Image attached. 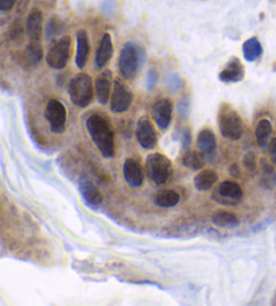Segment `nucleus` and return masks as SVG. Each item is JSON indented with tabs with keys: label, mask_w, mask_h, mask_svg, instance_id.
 Instances as JSON below:
<instances>
[{
	"label": "nucleus",
	"mask_w": 276,
	"mask_h": 306,
	"mask_svg": "<svg viewBox=\"0 0 276 306\" xmlns=\"http://www.w3.org/2000/svg\"><path fill=\"white\" fill-rule=\"evenodd\" d=\"M86 130L89 132L92 142L104 158L109 159L115 157V132L112 130L111 123L103 115H90L86 119Z\"/></svg>",
	"instance_id": "nucleus-1"
},
{
	"label": "nucleus",
	"mask_w": 276,
	"mask_h": 306,
	"mask_svg": "<svg viewBox=\"0 0 276 306\" xmlns=\"http://www.w3.org/2000/svg\"><path fill=\"white\" fill-rule=\"evenodd\" d=\"M146 59L144 50L135 42H128L123 46L119 55V72L124 80H134Z\"/></svg>",
	"instance_id": "nucleus-2"
},
{
	"label": "nucleus",
	"mask_w": 276,
	"mask_h": 306,
	"mask_svg": "<svg viewBox=\"0 0 276 306\" xmlns=\"http://www.w3.org/2000/svg\"><path fill=\"white\" fill-rule=\"evenodd\" d=\"M219 130L225 139L239 140L243 135L244 124L236 109H233L229 104H223L219 109Z\"/></svg>",
	"instance_id": "nucleus-3"
},
{
	"label": "nucleus",
	"mask_w": 276,
	"mask_h": 306,
	"mask_svg": "<svg viewBox=\"0 0 276 306\" xmlns=\"http://www.w3.org/2000/svg\"><path fill=\"white\" fill-rule=\"evenodd\" d=\"M69 96L71 103L77 105L78 108L89 107L94 96L92 78L84 73L74 77L69 84Z\"/></svg>",
	"instance_id": "nucleus-4"
},
{
	"label": "nucleus",
	"mask_w": 276,
	"mask_h": 306,
	"mask_svg": "<svg viewBox=\"0 0 276 306\" xmlns=\"http://www.w3.org/2000/svg\"><path fill=\"white\" fill-rule=\"evenodd\" d=\"M146 170L154 184L163 185L169 181L170 173H171V161L165 154L152 153L146 159Z\"/></svg>",
	"instance_id": "nucleus-5"
},
{
	"label": "nucleus",
	"mask_w": 276,
	"mask_h": 306,
	"mask_svg": "<svg viewBox=\"0 0 276 306\" xmlns=\"http://www.w3.org/2000/svg\"><path fill=\"white\" fill-rule=\"evenodd\" d=\"M70 50L71 39L69 36H63L50 47L49 53L46 55V62L54 70H62L66 68L67 62H69Z\"/></svg>",
	"instance_id": "nucleus-6"
},
{
	"label": "nucleus",
	"mask_w": 276,
	"mask_h": 306,
	"mask_svg": "<svg viewBox=\"0 0 276 306\" xmlns=\"http://www.w3.org/2000/svg\"><path fill=\"white\" fill-rule=\"evenodd\" d=\"M212 198L216 203L221 205H237L243 200V189L235 181H224L216 186V189L212 193Z\"/></svg>",
	"instance_id": "nucleus-7"
},
{
	"label": "nucleus",
	"mask_w": 276,
	"mask_h": 306,
	"mask_svg": "<svg viewBox=\"0 0 276 306\" xmlns=\"http://www.w3.org/2000/svg\"><path fill=\"white\" fill-rule=\"evenodd\" d=\"M46 120L49 122L50 131L53 134H63L66 130L67 123V111L59 100H50L46 105L45 111Z\"/></svg>",
	"instance_id": "nucleus-8"
},
{
	"label": "nucleus",
	"mask_w": 276,
	"mask_h": 306,
	"mask_svg": "<svg viewBox=\"0 0 276 306\" xmlns=\"http://www.w3.org/2000/svg\"><path fill=\"white\" fill-rule=\"evenodd\" d=\"M135 136H136V140L140 144V147L144 150L154 149L158 143V135H156L155 130H154V127H152L147 116H142L139 119Z\"/></svg>",
	"instance_id": "nucleus-9"
},
{
	"label": "nucleus",
	"mask_w": 276,
	"mask_h": 306,
	"mask_svg": "<svg viewBox=\"0 0 276 306\" xmlns=\"http://www.w3.org/2000/svg\"><path fill=\"white\" fill-rule=\"evenodd\" d=\"M132 104V93L121 81H115L111 95V111L123 113L128 111Z\"/></svg>",
	"instance_id": "nucleus-10"
},
{
	"label": "nucleus",
	"mask_w": 276,
	"mask_h": 306,
	"mask_svg": "<svg viewBox=\"0 0 276 306\" xmlns=\"http://www.w3.org/2000/svg\"><path fill=\"white\" fill-rule=\"evenodd\" d=\"M78 190L84 198L85 204L92 209H97L103 203V193L100 192L97 185L90 181L88 177L82 176L78 180Z\"/></svg>",
	"instance_id": "nucleus-11"
},
{
	"label": "nucleus",
	"mask_w": 276,
	"mask_h": 306,
	"mask_svg": "<svg viewBox=\"0 0 276 306\" xmlns=\"http://www.w3.org/2000/svg\"><path fill=\"white\" fill-rule=\"evenodd\" d=\"M152 119L161 131H166L173 119V103L169 99H159L152 105Z\"/></svg>",
	"instance_id": "nucleus-12"
},
{
	"label": "nucleus",
	"mask_w": 276,
	"mask_h": 306,
	"mask_svg": "<svg viewBox=\"0 0 276 306\" xmlns=\"http://www.w3.org/2000/svg\"><path fill=\"white\" fill-rule=\"evenodd\" d=\"M123 176L131 188H140L144 181V174H143L142 165L134 159V158H127L124 165H123Z\"/></svg>",
	"instance_id": "nucleus-13"
},
{
	"label": "nucleus",
	"mask_w": 276,
	"mask_h": 306,
	"mask_svg": "<svg viewBox=\"0 0 276 306\" xmlns=\"http://www.w3.org/2000/svg\"><path fill=\"white\" fill-rule=\"evenodd\" d=\"M219 78L220 81L225 82V84L240 82L244 78V66L241 65L240 59L232 57L225 65V68L220 72Z\"/></svg>",
	"instance_id": "nucleus-14"
},
{
	"label": "nucleus",
	"mask_w": 276,
	"mask_h": 306,
	"mask_svg": "<svg viewBox=\"0 0 276 306\" xmlns=\"http://www.w3.org/2000/svg\"><path fill=\"white\" fill-rule=\"evenodd\" d=\"M197 149L204 158H212L217 150V140L213 131L209 128H204L197 135Z\"/></svg>",
	"instance_id": "nucleus-15"
},
{
	"label": "nucleus",
	"mask_w": 276,
	"mask_h": 306,
	"mask_svg": "<svg viewBox=\"0 0 276 306\" xmlns=\"http://www.w3.org/2000/svg\"><path fill=\"white\" fill-rule=\"evenodd\" d=\"M112 55H113V45H112L111 35L105 32L100 41L98 49L94 55V68L100 70L107 66V63L111 61Z\"/></svg>",
	"instance_id": "nucleus-16"
},
{
	"label": "nucleus",
	"mask_w": 276,
	"mask_h": 306,
	"mask_svg": "<svg viewBox=\"0 0 276 306\" xmlns=\"http://www.w3.org/2000/svg\"><path fill=\"white\" fill-rule=\"evenodd\" d=\"M111 89H112V73L108 72L101 73L97 77V80L94 82V92L97 101L101 105H107L108 100L111 99Z\"/></svg>",
	"instance_id": "nucleus-17"
},
{
	"label": "nucleus",
	"mask_w": 276,
	"mask_h": 306,
	"mask_svg": "<svg viewBox=\"0 0 276 306\" xmlns=\"http://www.w3.org/2000/svg\"><path fill=\"white\" fill-rule=\"evenodd\" d=\"M90 53L89 36L85 30H80L77 32V53H76V65L78 69H84L88 63Z\"/></svg>",
	"instance_id": "nucleus-18"
},
{
	"label": "nucleus",
	"mask_w": 276,
	"mask_h": 306,
	"mask_svg": "<svg viewBox=\"0 0 276 306\" xmlns=\"http://www.w3.org/2000/svg\"><path fill=\"white\" fill-rule=\"evenodd\" d=\"M42 22L43 16L38 8H34L27 18V35L30 38V41H40L42 38Z\"/></svg>",
	"instance_id": "nucleus-19"
},
{
	"label": "nucleus",
	"mask_w": 276,
	"mask_h": 306,
	"mask_svg": "<svg viewBox=\"0 0 276 306\" xmlns=\"http://www.w3.org/2000/svg\"><path fill=\"white\" fill-rule=\"evenodd\" d=\"M219 176L212 169H201V171L194 177V186L198 192H206L217 184Z\"/></svg>",
	"instance_id": "nucleus-20"
},
{
	"label": "nucleus",
	"mask_w": 276,
	"mask_h": 306,
	"mask_svg": "<svg viewBox=\"0 0 276 306\" xmlns=\"http://www.w3.org/2000/svg\"><path fill=\"white\" fill-rule=\"evenodd\" d=\"M179 193L173 189H163L156 192L152 197V201L156 207L161 208H173L179 203Z\"/></svg>",
	"instance_id": "nucleus-21"
},
{
	"label": "nucleus",
	"mask_w": 276,
	"mask_h": 306,
	"mask_svg": "<svg viewBox=\"0 0 276 306\" xmlns=\"http://www.w3.org/2000/svg\"><path fill=\"white\" fill-rule=\"evenodd\" d=\"M212 223L216 227H220V228H235V227L239 225V219L232 212L219 209V211L213 212Z\"/></svg>",
	"instance_id": "nucleus-22"
},
{
	"label": "nucleus",
	"mask_w": 276,
	"mask_h": 306,
	"mask_svg": "<svg viewBox=\"0 0 276 306\" xmlns=\"http://www.w3.org/2000/svg\"><path fill=\"white\" fill-rule=\"evenodd\" d=\"M243 54H244L245 61L248 62H255L256 59H259L263 54V47L262 43L259 42L258 38H250L244 42L243 45Z\"/></svg>",
	"instance_id": "nucleus-23"
},
{
	"label": "nucleus",
	"mask_w": 276,
	"mask_h": 306,
	"mask_svg": "<svg viewBox=\"0 0 276 306\" xmlns=\"http://www.w3.org/2000/svg\"><path fill=\"white\" fill-rule=\"evenodd\" d=\"M271 132V122L267 120V119H262V120L258 123L256 128H255V138H256V143H258L260 149H266V147H267Z\"/></svg>",
	"instance_id": "nucleus-24"
},
{
	"label": "nucleus",
	"mask_w": 276,
	"mask_h": 306,
	"mask_svg": "<svg viewBox=\"0 0 276 306\" xmlns=\"http://www.w3.org/2000/svg\"><path fill=\"white\" fill-rule=\"evenodd\" d=\"M260 185L264 189H272L276 186L275 170L264 159L260 162Z\"/></svg>",
	"instance_id": "nucleus-25"
},
{
	"label": "nucleus",
	"mask_w": 276,
	"mask_h": 306,
	"mask_svg": "<svg viewBox=\"0 0 276 306\" xmlns=\"http://www.w3.org/2000/svg\"><path fill=\"white\" fill-rule=\"evenodd\" d=\"M24 55H26L27 62L30 65H32V66L39 65L42 58H43V49H42L40 41H30L28 46L26 47Z\"/></svg>",
	"instance_id": "nucleus-26"
},
{
	"label": "nucleus",
	"mask_w": 276,
	"mask_h": 306,
	"mask_svg": "<svg viewBox=\"0 0 276 306\" xmlns=\"http://www.w3.org/2000/svg\"><path fill=\"white\" fill-rule=\"evenodd\" d=\"M204 159L205 158L202 157L200 154V151H192V150H187L185 151L181 158V162H182L183 166L189 167L192 170H201L204 167Z\"/></svg>",
	"instance_id": "nucleus-27"
},
{
	"label": "nucleus",
	"mask_w": 276,
	"mask_h": 306,
	"mask_svg": "<svg viewBox=\"0 0 276 306\" xmlns=\"http://www.w3.org/2000/svg\"><path fill=\"white\" fill-rule=\"evenodd\" d=\"M61 31H62V23H61L59 18H58V16H51V18L49 19L47 24H46V38H47L49 41H53Z\"/></svg>",
	"instance_id": "nucleus-28"
},
{
	"label": "nucleus",
	"mask_w": 276,
	"mask_h": 306,
	"mask_svg": "<svg viewBox=\"0 0 276 306\" xmlns=\"http://www.w3.org/2000/svg\"><path fill=\"white\" fill-rule=\"evenodd\" d=\"M165 82L166 88H167L171 93H177V92L182 89L183 86L182 78H181L179 74H177V73H169V74L166 76Z\"/></svg>",
	"instance_id": "nucleus-29"
},
{
	"label": "nucleus",
	"mask_w": 276,
	"mask_h": 306,
	"mask_svg": "<svg viewBox=\"0 0 276 306\" xmlns=\"http://www.w3.org/2000/svg\"><path fill=\"white\" fill-rule=\"evenodd\" d=\"M243 165H244V167L247 170L251 171V173H254V171L256 170V167H258V159H256V155H255L252 151L245 154L244 158H243Z\"/></svg>",
	"instance_id": "nucleus-30"
},
{
	"label": "nucleus",
	"mask_w": 276,
	"mask_h": 306,
	"mask_svg": "<svg viewBox=\"0 0 276 306\" xmlns=\"http://www.w3.org/2000/svg\"><path fill=\"white\" fill-rule=\"evenodd\" d=\"M156 82H158V72L156 69H150L146 76V88L147 90H152L156 86Z\"/></svg>",
	"instance_id": "nucleus-31"
},
{
	"label": "nucleus",
	"mask_w": 276,
	"mask_h": 306,
	"mask_svg": "<svg viewBox=\"0 0 276 306\" xmlns=\"http://www.w3.org/2000/svg\"><path fill=\"white\" fill-rule=\"evenodd\" d=\"M190 144H192V134H190V130L186 128L182 132V144H181L183 153L187 151V150H190Z\"/></svg>",
	"instance_id": "nucleus-32"
},
{
	"label": "nucleus",
	"mask_w": 276,
	"mask_h": 306,
	"mask_svg": "<svg viewBox=\"0 0 276 306\" xmlns=\"http://www.w3.org/2000/svg\"><path fill=\"white\" fill-rule=\"evenodd\" d=\"M178 111H179V115H181V116L187 117V115H189V111H190V100L187 99V97L181 100V101H179V105H178Z\"/></svg>",
	"instance_id": "nucleus-33"
},
{
	"label": "nucleus",
	"mask_w": 276,
	"mask_h": 306,
	"mask_svg": "<svg viewBox=\"0 0 276 306\" xmlns=\"http://www.w3.org/2000/svg\"><path fill=\"white\" fill-rule=\"evenodd\" d=\"M18 0H0V9L1 12H9L15 7Z\"/></svg>",
	"instance_id": "nucleus-34"
},
{
	"label": "nucleus",
	"mask_w": 276,
	"mask_h": 306,
	"mask_svg": "<svg viewBox=\"0 0 276 306\" xmlns=\"http://www.w3.org/2000/svg\"><path fill=\"white\" fill-rule=\"evenodd\" d=\"M268 153L271 157V161L276 165V138H272L268 144Z\"/></svg>",
	"instance_id": "nucleus-35"
},
{
	"label": "nucleus",
	"mask_w": 276,
	"mask_h": 306,
	"mask_svg": "<svg viewBox=\"0 0 276 306\" xmlns=\"http://www.w3.org/2000/svg\"><path fill=\"white\" fill-rule=\"evenodd\" d=\"M229 173H231V176L233 177V178H239V177L241 176L240 167H239V165H237V163H233V165L231 166V170H229Z\"/></svg>",
	"instance_id": "nucleus-36"
}]
</instances>
